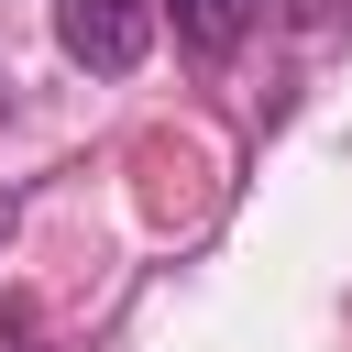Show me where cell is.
Segmentation results:
<instances>
[{
  "label": "cell",
  "mask_w": 352,
  "mask_h": 352,
  "mask_svg": "<svg viewBox=\"0 0 352 352\" xmlns=\"http://www.w3.org/2000/svg\"><path fill=\"white\" fill-rule=\"evenodd\" d=\"M165 11H176V44H187V55H231L264 0H165Z\"/></svg>",
  "instance_id": "cell-2"
},
{
  "label": "cell",
  "mask_w": 352,
  "mask_h": 352,
  "mask_svg": "<svg viewBox=\"0 0 352 352\" xmlns=\"http://www.w3.org/2000/svg\"><path fill=\"white\" fill-rule=\"evenodd\" d=\"M0 352H55V330H44L33 297H0Z\"/></svg>",
  "instance_id": "cell-3"
},
{
  "label": "cell",
  "mask_w": 352,
  "mask_h": 352,
  "mask_svg": "<svg viewBox=\"0 0 352 352\" xmlns=\"http://www.w3.org/2000/svg\"><path fill=\"white\" fill-rule=\"evenodd\" d=\"M55 33H66L77 66L121 77V66H143V44H154V0H55Z\"/></svg>",
  "instance_id": "cell-1"
},
{
  "label": "cell",
  "mask_w": 352,
  "mask_h": 352,
  "mask_svg": "<svg viewBox=\"0 0 352 352\" xmlns=\"http://www.w3.org/2000/svg\"><path fill=\"white\" fill-rule=\"evenodd\" d=\"M0 242H11V198H0Z\"/></svg>",
  "instance_id": "cell-5"
},
{
  "label": "cell",
  "mask_w": 352,
  "mask_h": 352,
  "mask_svg": "<svg viewBox=\"0 0 352 352\" xmlns=\"http://www.w3.org/2000/svg\"><path fill=\"white\" fill-rule=\"evenodd\" d=\"M297 11H308V22H352V0H297Z\"/></svg>",
  "instance_id": "cell-4"
}]
</instances>
